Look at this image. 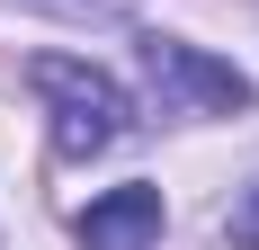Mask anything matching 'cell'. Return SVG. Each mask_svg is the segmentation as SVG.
<instances>
[{
	"instance_id": "3957f363",
	"label": "cell",
	"mask_w": 259,
	"mask_h": 250,
	"mask_svg": "<svg viewBox=\"0 0 259 250\" xmlns=\"http://www.w3.org/2000/svg\"><path fill=\"white\" fill-rule=\"evenodd\" d=\"M161 241V188H107L90 215H80V250H152Z\"/></svg>"
},
{
	"instance_id": "6da1fadb",
	"label": "cell",
	"mask_w": 259,
	"mask_h": 250,
	"mask_svg": "<svg viewBox=\"0 0 259 250\" xmlns=\"http://www.w3.org/2000/svg\"><path fill=\"white\" fill-rule=\"evenodd\" d=\"M36 90L54 99V152H63V161H90V152H107L125 134V90L107 72H90V63L45 54V63H36Z\"/></svg>"
},
{
	"instance_id": "277c9868",
	"label": "cell",
	"mask_w": 259,
	"mask_h": 250,
	"mask_svg": "<svg viewBox=\"0 0 259 250\" xmlns=\"http://www.w3.org/2000/svg\"><path fill=\"white\" fill-rule=\"evenodd\" d=\"M224 232H233L241 250H259V179L241 188V205H233V224H224Z\"/></svg>"
},
{
	"instance_id": "7a4b0ae2",
	"label": "cell",
	"mask_w": 259,
	"mask_h": 250,
	"mask_svg": "<svg viewBox=\"0 0 259 250\" xmlns=\"http://www.w3.org/2000/svg\"><path fill=\"white\" fill-rule=\"evenodd\" d=\"M143 72H152V90H170V99H188V107H206V116L250 107V80H241L233 63H214V54L179 45V36H152V45H143Z\"/></svg>"
}]
</instances>
